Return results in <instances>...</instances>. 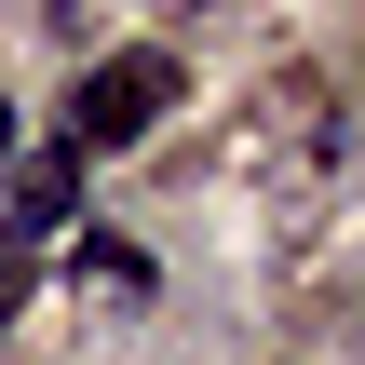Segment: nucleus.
Segmentation results:
<instances>
[{
    "mask_svg": "<svg viewBox=\"0 0 365 365\" xmlns=\"http://www.w3.org/2000/svg\"><path fill=\"white\" fill-rule=\"evenodd\" d=\"M0 163H14V108H0Z\"/></svg>",
    "mask_w": 365,
    "mask_h": 365,
    "instance_id": "nucleus-4",
    "label": "nucleus"
},
{
    "mask_svg": "<svg viewBox=\"0 0 365 365\" xmlns=\"http://www.w3.org/2000/svg\"><path fill=\"white\" fill-rule=\"evenodd\" d=\"M14 312H27V257H0V325H14Z\"/></svg>",
    "mask_w": 365,
    "mask_h": 365,
    "instance_id": "nucleus-3",
    "label": "nucleus"
},
{
    "mask_svg": "<svg viewBox=\"0 0 365 365\" xmlns=\"http://www.w3.org/2000/svg\"><path fill=\"white\" fill-rule=\"evenodd\" d=\"M68 203H81V163H68V149H41V163L14 176V203H0V257H27L41 230H68Z\"/></svg>",
    "mask_w": 365,
    "mask_h": 365,
    "instance_id": "nucleus-2",
    "label": "nucleus"
},
{
    "mask_svg": "<svg viewBox=\"0 0 365 365\" xmlns=\"http://www.w3.org/2000/svg\"><path fill=\"white\" fill-rule=\"evenodd\" d=\"M163 108H176V54H163V41H135V54H95V68H81V95H68V163H108V149H135Z\"/></svg>",
    "mask_w": 365,
    "mask_h": 365,
    "instance_id": "nucleus-1",
    "label": "nucleus"
}]
</instances>
